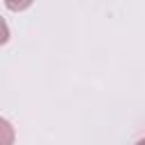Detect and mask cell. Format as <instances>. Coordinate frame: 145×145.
I'll return each instance as SVG.
<instances>
[{"instance_id": "1", "label": "cell", "mask_w": 145, "mask_h": 145, "mask_svg": "<svg viewBox=\"0 0 145 145\" xmlns=\"http://www.w3.org/2000/svg\"><path fill=\"white\" fill-rule=\"evenodd\" d=\"M14 140H16V131H14L11 122L0 118V145H14Z\"/></svg>"}, {"instance_id": "2", "label": "cell", "mask_w": 145, "mask_h": 145, "mask_svg": "<svg viewBox=\"0 0 145 145\" xmlns=\"http://www.w3.org/2000/svg\"><path fill=\"white\" fill-rule=\"evenodd\" d=\"M32 2H34V0H5L7 9H11V11H25Z\"/></svg>"}, {"instance_id": "3", "label": "cell", "mask_w": 145, "mask_h": 145, "mask_svg": "<svg viewBox=\"0 0 145 145\" xmlns=\"http://www.w3.org/2000/svg\"><path fill=\"white\" fill-rule=\"evenodd\" d=\"M7 41H9V27H7L5 18L0 16V45H5Z\"/></svg>"}]
</instances>
